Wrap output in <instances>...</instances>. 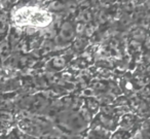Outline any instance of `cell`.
I'll list each match as a JSON object with an SVG mask.
<instances>
[{
    "mask_svg": "<svg viewBox=\"0 0 150 139\" xmlns=\"http://www.w3.org/2000/svg\"><path fill=\"white\" fill-rule=\"evenodd\" d=\"M84 139H86V138H84Z\"/></svg>",
    "mask_w": 150,
    "mask_h": 139,
    "instance_id": "obj_14",
    "label": "cell"
},
{
    "mask_svg": "<svg viewBox=\"0 0 150 139\" xmlns=\"http://www.w3.org/2000/svg\"><path fill=\"white\" fill-rule=\"evenodd\" d=\"M76 30L70 21H65L59 30V39L62 42H70L74 38Z\"/></svg>",
    "mask_w": 150,
    "mask_h": 139,
    "instance_id": "obj_2",
    "label": "cell"
},
{
    "mask_svg": "<svg viewBox=\"0 0 150 139\" xmlns=\"http://www.w3.org/2000/svg\"><path fill=\"white\" fill-rule=\"evenodd\" d=\"M108 131L109 130L102 126L95 128L88 134V139H110V134L108 133Z\"/></svg>",
    "mask_w": 150,
    "mask_h": 139,
    "instance_id": "obj_3",
    "label": "cell"
},
{
    "mask_svg": "<svg viewBox=\"0 0 150 139\" xmlns=\"http://www.w3.org/2000/svg\"><path fill=\"white\" fill-rule=\"evenodd\" d=\"M135 124H136V118L135 116L132 115V114H125V115H123L122 120H121L120 129L129 131L132 128H133Z\"/></svg>",
    "mask_w": 150,
    "mask_h": 139,
    "instance_id": "obj_5",
    "label": "cell"
},
{
    "mask_svg": "<svg viewBox=\"0 0 150 139\" xmlns=\"http://www.w3.org/2000/svg\"><path fill=\"white\" fill-rule=\"evenodd\" d=\"M65 125L71 131L79 132L82 131L86 126V120L81 113H71L65 120Z\"/></svg>",
    "mask_w": 150,
    "mask_h": 139,
    "instance_id": "obj_1",
    "label": "cell"
},
{
    "mask_svg": "<svg viewBox=\"0 0 150 139\" xmlns=\"http://www.w3.org/2000/svg\"><path fill=\"white\" fill-rule=\"evenodd\" d=\"M132 139H140V137H134V138H132Z\"/></svg>",
    "mask_w": 150,
    "mask_h": 139,
    "instance_id": "obj_11",
    "label": "cell"
},
{
    "mask_svg": "<svg viewBox=\"0 0 150 139\" xmlns=\"http://www.w3.org/2000/svg\"><path fill=\"white\" fill-rule=\"evenodd\" d=\"M22 127H23L24 130H25L27 133H29V134L37 135L38 133H39V128H38V127L36 126L35 124H33V123H31V122H25V123H23Z\"/></svg>",
    "mask_w": 150,
    "mask_h": 139,
    "instance_id": "obj_6",
    "label": "cell"
},
{
    "mask_svg": "<svg viewBox=\"0 0 150 139\" xmlns=\"http://www.w3.org/2000/svg\"><path fill=\"white\" fill-rule=\"evenodd\" d=\"M100 126L104 127L107 130H114L115 126H116L114 118L112 115H108V114H102L100 116Z\"/></svg>",
    "mask_w": 150,
    "mask_h": 139,
    "instance_id": "obj_4",
    "label": "cell"
},
{
    "mask_svg": "<svg viewBox=\"0 0 150 139\" xmlns=\"http://www.w3.org/2000/svg\"><path fill=\"white\" fill-rule=\"evenodd\" d=\"M65 64H66V61H65V59L62 58V57L54 58V60L52 61V67L54 69H56V70H60V69H62L63 67L65 66Z\"/></svg>",
    "mask_w": 150,
    "mask_h": 139,
    "instance_id": "obj_8",
    "label": "cell"
},
{
    "mask_svg": "<svg viewBox=\"0 0 150 139\" xmlns=\"http://www.w3.org/2000/svg\"><path fill=\"white\" fill-rule=\"evenodd\" d=\"M9 53V44L6 41H4L3 43L0 44V54L8 55Z\"/></svg>",
    "mask_w": 150,
    "mask_h": 139,
    "instance_id": "obj_10",
    "label": "cell"
},
{
    "mask_svg": "<svg viewBox=\"0 0 150 139\" xmlns=\"http://www.w3.org/2000/svg\"><path fill=\"white\" fill-rule=\"evenodd\" d=\"M140 139H150V126H146L145 128L142 129Z\"/></svg>",
    "mask_w": 150,
    "mask_h": 139,
    "instance_id": "obj_9",
    "label": "cell"
},
{
    "mask_svg": "<svg viewBox=\"0 0 150 139\" xmlns=\"http://www.w3.org/2000/svg\"><path fill=\"white\" fill-rule=\"evenodd\" d=\"M25 1H30V0H25Z\"/></svg>",
    "mask_w": 150,
    "mask_h": 139,
    "instance_id": "obj_12",
    "label": "cell"
},
{
    "mask_svg": "<svg viewBox=\"0 0 150 139\" xmlns=\"http://www.w3.org/2000/svg\"><path fill=\"white\" fill-rule=\"evenodd\" d=\"M149 126H150V120H149Z\"/></svg>",
    "mask_w": 150,
    "mask_h": 139,
    "instance_id": "obj_13",
    "label": "cell"
},
{
    "mask_svg": "<svg viewBox=\"0 0 150 139\" xmlns=\"http://www.w3.org/2000/svg\"><path fill=\"white\" fill-rule=\"evenodd\" d=\"M110 139H131V133L129 131L119 129L112 136H110Z\"/></svg>",
    "mask_w": 150,
    "mask_h": 139,
    "instance_id": "obj_7",
    "label": "cell"
}]
</instances>
